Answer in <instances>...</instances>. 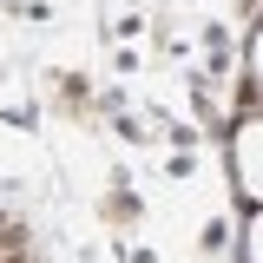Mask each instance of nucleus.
<instances>
[{
  "label": "nucleus",
  "instance_id": "1",
  "mask_svg": "<svg viewBox=\"0 0 263 263\" xmlns=\"http://www.w3.org/2000/svg\"><path fill=\"white\" fill-rule=\"evenodd\" d=\"M230 164H237V178H243V191L263 204V119L257 125L237 132V145H230Z\"/></svg>",
  "mask_w": 263,
  "mask_h": 263
},
{
  "label": "nucleus",
  "instance_id": "3",
  "mask_svg": "<svg viewBox=\"0 0 263 263\" xmlns=\"http://www.w3.org/2000/svg\"><path fill=\"white\" fill-rule=\"evenodd\" d=\"M257 79H263V33H257Z\"/></svg>",
  "mask_w": 263,
  "mask_h": 263
},
{
  "label": "nucleus",
  "instance_id": "2",
  "mask_svg": "<svg viewBox=\"0 0 263 263\" xmlns=\"http://www.w3.org/2000/svg\"><path fill=\"white\" fill-rule=\"evenodd\" d=\"M243 263H263V204L250 211V237H243Z\"/></svg>",
  "mask_w": 263,
  "mask_h": 263
}]
</instances>
